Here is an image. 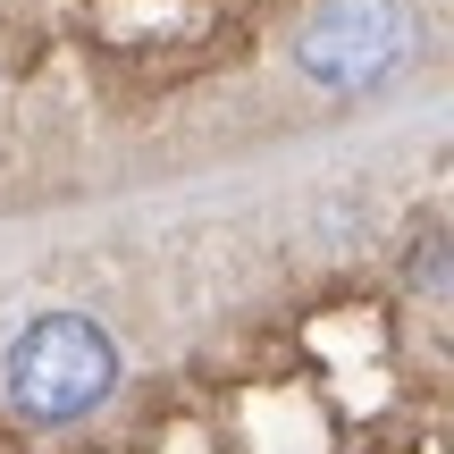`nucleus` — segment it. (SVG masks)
Masks as SVG:
<instances>
[{
    "instance_id": "f257e3e1",
    "label": "nucleus",
    "mask_w": 454,
    "mask_h": 454,
    "mask_svg": "<svg viewBox=\"0 0 454 454\" xmlns=\"http://www.w3.org/2000/svg\"><path fill=\"white\" fill-rule=\"evenodd\" d=\"M118 387V345L101 320L84 311H43L9 337L0 354V395H9L17 421L34 429H59V421H84L101 395Z\"/></svg>"
},
{
    "instance_id": "f03ea898",
    "label": "nucleus",
    "mask_w": 454,
    "mask_h": 454,
    "mask_svg": "<svg viewBox=\"0 0 454 454\" xmlns=\"http://www.w3.org/2000/svg\"><path fill=\"white\" fill-rule=\"evenodd\" d=\"M421 59V9L412 0H320L294 26V67L320 93H379Z\"/></svg>"
},
{
    "instance_id": "7ed1b4c3",
    "label": "nucleus",
    "mask_w": 454,
    "mask_h": 454,
    "mask_svg": "<svg viewBox=\"0 0 454 454\" xmlns=\"http://www.w3.org/2000/svg\"><path fill=\"white\" fill-rule=\"evenodd\" d=\"M412 286H421L429 303L446 294V227H429V236H421V253H412Z\"/></svg>"
}]
</instances>
